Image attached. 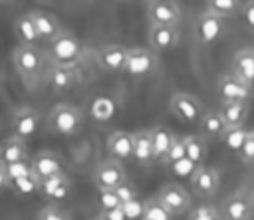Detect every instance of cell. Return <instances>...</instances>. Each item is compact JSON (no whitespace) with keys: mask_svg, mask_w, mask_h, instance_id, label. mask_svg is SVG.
Wrapping results in <instances>:
<instances>
[{"mask_svg":"<svg viewBox=\"0 0 254 220\" xmlns=\"http://www.w3.org/2000/svg\"><path fill=\"white\" fill-rule=\"evenodd\" d=\"M240 10H242V0H206V12L216 14L224 20L240 14Z\"/></svg>","mask_w":254,"mask_h":220,"instance_id":"obj_29","label":"cell"},{"mask_svg":"<svg viewBox=\"0 0 254 220\" xmlns=\"http://www.w3.org/2000/svg\"><path fill=\"white\" fill-rule=\"evenodd\" d=\"M216 93H218V99H220L222 103H238V101L250 103L252 97H254L252 85L244 83V81H242L240 77H236L234 73H224V75L218 77Z\"/></svg>","mask_w":254,"mask_h":220,"instance_id":"obj_5","label":"cell"},{"mask_svg":"<svg viewBox=\"0 0 254 220\" xmlns=\"http://www.w3.org/2000/svg\"><path fill=\"white\" fill-rule=\"evenodd\" d=\"M6 188H10V182H8V176H6L4 166H2V163H0V192L6 190Z\"/></svg>","mask_w":254,"mask_h":220,"instance_id":"obj_45","label":"cell"},{"mask_svg":"<svg viewBox=\"0 0 254 220\" xmlns=\"http://www.w3.org/2000/svg\"><path fill=\"white\" fill-rule=\"evenodd\" d=\"M18 0H0V4L2 6H12V4H16Z\"/></svg>","mask_w":254,"mask_h":220,"instance_id":"obj_48","label":"cell"},{"mask_svg":"<svg viewBox=\"0 0 254 220\" xmlns=\"http://www.w3.org/2000/svg\"><path fill=\"white\" fill-rule=\"evenodd\" d=\"M183 141H185L187 159H190L194 165L202 166L206 161V155H208V147H206L204 137L202 135H187V137H183Z\"/></svg>","mask_w":254,"mask_h":220,"instance_id":"obj_27","label":"cell"},{"mask_svg":"<svg viewBox=\"0 0 254 220\" xmlns=\"http://www.w3.org/2000/svg\"><path fill=\"white\" fill-rule=\"evenodd\" d=\"M77 81V73L75 69H69V67H56L52 69L50 73V85L52 89L56 91H65V89H71V85H75Z\"/></svg>","mask_w":254,"mask_h":220,"instance_id":"obj_28","label":"cell"},{"mask_svg":"<svg viewBox=\"0 0 254 220\" xmlns=\"http://www.w3.org/2000/svg\"><path fill=\"white\" fill-rule=\"evenodd\" d=\"M4 166V172L8 176V182H14L18 178H26V176H32L34 174V168H32V161L26 159V161H18V163H10V165H2Z\"/></svg>","mask_w":254,"mask_h":220,"instance_id":"obj_30","label":"cell"},{"mask_svg":"<svg viewBox=\"0 0 254 220\" xmlns=\"http://www.w3.org/2000/svg\"><path fill=\"white\" fill-rule=\"evenodd\" d=\"M252 50H254V46H252Z\"/></svg>","mask_w":254,"mask_h":220,"instance_id":"obj_51","label":"cell"},{"mask_svg":"<svg viewBox=\"0 0 254 220\" xmlns=\"http://www.w3.org/2000/svg\"><path fill=\"white\" fill-rule=\"evenodd\" d=\"M38 220H69V218H67V214L62 208H58V206L52 204V206H46V208L40 210Z\"/></svg>","mask_w":254,"mask_h":220,"instance_id":"obj_40","label":"cell"},{"mask_svg":"<svg viewBox=\"0 0 254 220\" xmlns=\"http://www.w3.org/2000/svg\"><path fill=\"white\" fill-rule=\"evenodd\" d=\"M189 220H220V212L212 204H202L190 212Z\"/></svg>","mask_w":254,"mask_h":220,"instance_id":"obj_37","label":"cell"},{"mask_svg":"<svg viewBox=\"0 0 254 220\" xmlns=\"http://www.w3.org/2000/svg\"><path fill=\"white\" fill-rule=\"evenodd\" d=\"M244 163H254V131H248L246 141L242 145V151L238 153Z\"/></svg>","mask_w":254,"mask_h":220,"instance_id":"obj_41","label":"cell"},{"mask_svg":"<svg viewBox=\"0 0 254 220\" xmlns=\"http://www.w3.org/2000/svg\"><path fill=\"white\" fill-rule=\"evenodd\" d=\"M32 168H34V174L38 180H46L50 176L64 172V161L54 151H40L32 159Z\"/></svg>","mask_w":254,"mask_h":220,"instance_id":"obj_13","label":"cell"},{"mask_svg":"<svg viewBox=\"0 0 254 220\" xmlns=\"http://www.w3.org/2000/svg\"><path fill=\"white\" fill-rule=\"evenodd\" d=\"M155 198H157L173 216H181V214H185V212L190 208V194H189V190H187L185 186H181V184H175V182L165 184V186L157 192Z\"/></svg>","mask_w":254,"mask_h":220,"instance_id":"obj_9","label":"cell"},{"mask_svg":"<svg viewBox=\"0 0 254 220\" xmlns=\"http://www.w3.org/2000/svg\"><path fill=\"white\" fill-rule=\"evenodd\" d=\"M169 109L177 119H181L185 123H198L200 117L204 115L200 99H196L190 93H183V91L173 93V97L169 101Z\"/></svg>","mask_w":254,"mask_h":220,"instance_id":"obj_7","label":"cell"},{"mask_svg":"<svg viewBox=\"0 0 254 220\" xmlns=\"http://www.w3.org/2000/svg\"><path fill=\"white\" fill-rule=\"evenodd\" d=\"M127 55H129L127 48H123L119 44H107L97 52V63L103 71H109V73L125 71Z\"/></svg>","mask_w":254,"mask_h":220,"instance_id":"obj_11","label":"cell"},{"mask_svg":"<svg viewBox=\"0 0 254 220\" xmlns=\"http://www.w3.org/2000/svg\"><path fill=\"white\" fill-rule=\"evenodd\" d=\"M83 125V115L75 105L58 103L48 113V129L62 137H73Z\"/></svg>","mask_w":254,"mask_h":220,"instance_id":"obj_2","label":"cell"},{"mask_svg":"<svg viewBox=\"0 0 254 220\" xmlns=\"http://www.w3.org/2000/svg\"><path fill=\"white\" fill-rule=\"evenodd\" d=\"M12 63L18 75L28 81L42 73L44 55L38 50V46H16L12 52Z\"/></svg>","mask_w":254,"mask_h":220,"instance_id":"obj_3","label":"cell"},{"mask_svg":"<svg viewBox=\"0 0 254 220\" xmlns=\"http://www.w3.org/2000/svg\"><path fill=\"white\" fill-rule=\"evenodd\" d=\"M123 182H127V174H125L123 165L115 159L99 163L93 170V184L99 192L101 190H115Z\"/></svg>","mask_w":254,"mask_h":220,"instance_id":"obj_6","label":"cell"},{"mask_svg":"<svg viewBox=\"0 0 254 220\" xmlns=\"http://www.w3.org/2000/svg\"><path fill=\"white\" fill-rule=\"evenodd\" d=\"M40 194L52 198V200H64L69 194V178L65 172L50 176L46 180H40Z\"/></svg>","mask_w":254,"mask_h":220,"instance_id":"obj_24","label":"cell"},{"mask_svg":"<svg viewBox=\"0 0 254 220\" xmlns=\"http://www.w3.org/2000/svg\"><path fill=\"white\" fill-rule=\"evenodd\" d=\"M157 67H159V57H157V52H153L151 48L129 50L127 63H125V73L129 77H135V79L149 77L157 71Z\"/></svg>","mask_w":254,"mask_h":220,"instance_id":"obj_4","label":"cell"},{"mask_svg":"<svg viewBox=\"0 0 254 220\" xmlns=\"http://www.w3.org/2000/svg\"><path fill=\"white\" fill-rule=\"evenodd\" d=\"M117 206H121V202H119L115 190H101L99 192V208H101V212L113 210Z\"/></svg>","mask_w":254,"mask_h":220,"instance_id":"obj_39","label":"cell"},{"mask_svg":"<svg viewBox=\"0 0 254 220\" xmlns=\"http://www.w3.org/2000/svg\"><path fill=\"white\" fill-rule=\"evenodd\" d=\"M48 54H50V59L56 67L75 69L79 65V61L83 59V46L75 34L64 30L58 38H54L50 42Z\"/></svg>","mask_w":254,"mask_h":220,"instance_id":"obj_1","label":"cell"},{"mask_svg":"<svg viewBox=\"0 0 254 220\" xmlns=\"http://www.w3.org/2000/svg\"><path fill=\"white\" fill-rule=\"evenodd\" d=\"M190 184H192V190H194L198 196L208 198V196L216 194V190H218L220 172H218V168H214V166L202 165V166H198V168L194 170V174H192V178H190Z\"/></svg>","mask_w":254,"mask_h":220,"instance_id":"obj_14","label":"cell"},{"mask_svg":"<svg viewBox=\"0 0 254 220\" xmlns=\"http://www.w3.org/2000/svg\"><path fill=\"white\" fill-rule=\"evenodd\" d=\"M28 159V147L26 141L18 139V137H8L0 143V163L2 165H10V163H18V161H26Z\"/></svg>","mask_w":254,"mask_h":220,"instance_id":"obj_21","label":"cell"},{"mask_svg":"<svg viewBox=\"0 0 254 220\" xmlns=\"http://www.w3.org/2000/svg\"><path fill=\"white\" fill-rule=\"evenodd\" d=\"M224 34V18L210 14V12H202L196 22H194V40L200 46H212L220 40V36Z\"/></svg>","mask_w":254,"mask_h":220,"instance_id":"obj_8","label":"cell"},{"mask_svg":"<svg viewBox=\"0 0 254 220\" xmlns=\"http://www.w3.org/2000/svg\"><path fill=\"white\" fill-rule=\"evenodd\" d=\"M222 216H224V220H250V216H252V202L246 196H240V194L230 196L224 202Z\"/></svg>","mask_w":254,"mask_h":220,"instance_id":"obj_25","label":"cell"},{"mask_svg":"<svg viewBox=\"0 0 254 220\" xmlns=\"http://www.w3.org/2000/svg\"><path fill=\"white\" fill-rule=\"evenodd\" d=\"M107 151L115 161L133 159V133L129 131H113L107 139Z\"/></svg>","mask_w":254,"mask_h":220,"instance_id":"obj_17","label":"cell"},{"mask_svg":"<svg viewBox=\"0 0 254 220\" xmlns=\"http://www.w3.org/2000/svg\"><path fill=\"white\" fill-rule=\"evenodd\" d=\"M149 46L153 52H171L179 46V28L175 26H153L149 24Z\"/></svg>","mask_w":254,"mask_h":220,"instance_id":"obj_12","label":"cell"},{"mask_svg":"<svg viewBox=\"0 0 254 220\" xmlns=\"http://www.w3.org/2000/svg\"><path fill=\"white\" fill-rule=\"evenodd\" d=\"M232 73L254 87V50L242 48L232 57Z\"/></svg>","mask_w":254,"mask_h":220,"instance_id":"obj_18","label":"cell"},{"mask_svg":"<svg viewBox=\"0 0 254 220\" xmlns=\"http://www.w3.org/2000/svg\"><path fill=\"white\" fill-rule=\"evenodd\" d=\"M107 220H127V216H125V212H123V208L121 206H117V208H113V210H107V212H101Z\"/></svg>","mask_w":254,"mask_h":220,"instance_id":"obj_44","label":"cell"},{"mask_svg":"<svg viewBox=\"0 0 254 220\" xmlns=\"http://www.w3.org/2000/svg\"><path fill=\"white\" fill-rule=\"evenodd\" d=\"M163 2H177V0H147V4H163Z\"/></svg>","mask_w":254,"mask_h":220,"instance_id":"obj_47","label":"cell"},{"mask_svg":"<svg viewBox=\"0 0 254 220\" xmlns=\"http://www.w3.org/2000/svg\"><path fill=\"white\" fill-rule=\"evenodd\" d=\"M93 220H107V218H105V216H103V214H101V212H99V214H97V216H95V218H93Z\"/></svg>","mask_w":254,"mask_h":220,"instance_id":"obj_49","label":"cell"},{"mask_svg":"<svg viewBox=\"0 0 254 220\" xmlns=\"http://www.w3.org/2000/svg\"><path fill=\"white\" fill-rule=\"evenodd\" d=\"M185 157H187V153H185V141H183V137H177V139L173 141V145H171L169 153L165 155L163 165L171 166L173 163H177V161H181V159H185Z\"/></svg>","mask_w":254,"mask_h":220,"instance_id":"obj_36","label":"cell"},{"mask_svg":"<svg viewBox=\"0 0 254 220\" xmlns=\"http://www.w3.org/2000/svg\"><path fill=\"white\" fill-rule=\"evenodd\" d=\"M171 172L175 174V176H179V178H192V174H194V170L198 168V165H194L190 159H181V161H177V163H173L171 166Z\"/></svg>","mask_w":254,"mask_h":220,"instance_id":"obj_35","label":"cell"},{"mask_svg":"<svg viewBox=\"0 0 254 220\" xmlns=\"http://www.w3.org/2000/svg\"><path fill=\"white\" fill-rule=\"evenodd\" d=\"M133 159L141 166L155 163L153 147H151V131H135L133 133Z\"/></svg>","mask_w":254,"mask_h":220,"instance_id":"obj_26","label":"cell"},{"mask_svg":"<svg viewBox=\"0 0 254 220\" xmlns=\"http://www.w3.org/2000/svg\"><path fill=\"white\" fill-rule=\"evenodd\" d=\"M115 194H117V198H119L121 204L131 202V200H137V190H135L129 182H123L121 186H117V188H115Z\"/></svg>","mask_w":254,"mask_h":220,"instance_id":"obj_42","label":"cell"},{"mask_svg":"<svg viewBox=\"0 0 254 220\" xmlns=\"http://www.w3.org/2000/svg\"><path fill=\"white\" fill-rule=\"evenodd\" d=\"M175 216L157 200H145V212H143V220H173Z\"/></svg>","mask_w":254,"mask_h":220,"instance_id":"obj_34","label":"cell"},{"mask_svg":"<svg viewBox=\"0 0 254 220\" xmlns=\"http://www.w3.org/2000/svg\"><path fill=\"white\" fill-rule=\"evenodd\" d=\"M127 220H143V212H145V202L143 200H131V202H125L121 204Z\"/></svg>","mask_w":254,"mask_h":220,"instance_id":"obj_38","label":"cell"},{"mask_svg":"<svg viewBox=\"0 0 254 220\" xmlns=\"http://www.w3.org/2000/svg\"><path fill=\"white\" fill-rule=\"evenodd\" d=\"M246 135H248V131L244 127H234V129H226V133L222 135L220 141L224 143L226 149H230L234 153H240L242 151V145L246 141Z\"/></svg>","mask_w":254,"mask_h":220,"instance_id":"obj_32","label":"cell"},{"mask_svg":"<svg viewBox=\"0 0 254 220\" xmlns=\"http://www.w3.org/2000/svg\"><path fill=\"white\" fill-rule=\"evenodd\" d=\"M30 16L36 24V30H38V36H40L42 42L50 44L54 38H58L64 32L60 20L48 10H30Z\"/></svg>","mask_w":254,"mask_h":220,"instance_id":"obj_16","label":"cell"},{"mask_svg":"<svg viewBox=\"0 0 254 220\" xmlns=\"http://www.w3.org/2000/svg\"><path fill=\"white\" fill-rule=\"evenodd\" d=\"M240 14H242V20H244V24L254 32V0H248L246 4H242V10H240Z\"/></svg>","mask_w":254,"mask_h":220,"instance_id":"obj_43","label":"cell"},{"mask_svg":"<svg viewBox=\"0 0 254 220\" xmlns=\"http://www.w3.org/2000/svg\"><path fill=\"white\" fill-rule=\"evenodd\" d=\"M147 20L153 26H175L177 28L183 20V14L177 2L147 4Z\"/></svg>","mask_w":254,"mask_h":220,"instance_id":"obj_10","label":"cell"},{"mask_svg":"<svg viewBox=\"0 0 254 220\" xmlns=\"http://www.w3.org/2000/svg\"><path fill=\"white\" fill-rule=\"evenodd\" d=\"M14 36L18 40V46H38L40 36H38V30H36V24L30 16V12H24L20 14L16 20H14Z\"/></svg>","mask_w":254,"mask_h":220,"instance_id":"obj_19","label":"cell"},{"mask_svg":"<svg viewBox=\"0 0 254 220\" xmlns=\"http://www.w3.org/2000/svg\"><path fill=\"white\" fill-rule=\"evenodd\" d=\"M113 113H115V103L109 97H105V95L97 97L91 103V115L97 121H109L113 117Z\"/></svg>","mask_w":254,"mask_h":220,"instance_id":"obj_31","label":"cell"},{"mask_svg":"<svg viewBox=\"0 0 254 220\" xmlns=\"http://www.w3.org/2000/svg\"><path fill=\"white\" fill-rule=\"evenodd\" d=\"M177 139V135L173 131H169L167 127H153L151 129V147H153V159L155 163H163L165 155L169 153L173 141Z\"/></svg>","mask_w":254,"mask_h":220,"instance_id":"obj_23","label":"cell"},{"mask_svg":"<svg viewBox=\"0 0 254 220\" xmlns=\"http://www.w3.org/2000/svg\"><path fill=\"white\" fill-rule=\"evenodd\" d=\"M10 190L18 196H32V194L40 192V180L36 178V174L26 176V178H18V180L10 182Z\"/></svg>","mask_w":254,"mask_h":220,"instance_id":"obj_33","label":"cell"},{"mask_svg":"<svg viewBox=\"0 0 254 220\" xmlns=\"http://www.w3.org/2000/svg\"><path fill=\"white\" fill-rule=\"evenodd\" d=\"M40 4H46V6H54V4H58L60 0H38Z\"/></svg>","mask_w":254,"mask_h":220,"instance_id":"obj_46","label":"cell"},{"mask_svg":"<svg viewBox=\"0 0 254 220\" xmlns=\"http://www.w3.org/2000/svg\"><path fill=\"white\" fill-rule=\"evenodd\" d=\"M121 2H129V0H121Z\"/></svg>","mask_w":254,"mask_h":220,"instance_id":"obj_50","label":"cell"},{"mask_svg":"<svg viewBox=\"0 0 254 220\" xmlns=\"http://www.w3.org/2000/svg\"><path fill=\"white\" fill-rule=\"evenodd\" d=\"M198 129H200V135L202 137L222 139V135L226 133L228 127H226L222 115L218 113V109H212V111H204V115L198 121Z\"/></svg>","mask_w":254,"mask_h":220,"instance_id":"obj_22","label":"cell"},{"mask_svg":"<svg viewBox=\"0 0 254 220\" xmlns=\"http://www.w3.org/2000/svg\"><path fill=\"white\" fill-rule=\"evenodd\" d=\"M38 127H40V115L32 107H22L12 117V133L22 141H28L30 137H34Z\"/></svg>","mask_w":254,"mask_h":220,"instance_id":"obj_15","label":"cell"},{"mask_svg":"<svg viewBox=\"0 0 254 220\" xmlns=\"http://www.w3.org/2000/svg\"><path fill=\"white\" fill-rule=\"evenodd\" d=\"M218 113L222 115L224 123L228 129H234V127H244L246 119H248V113H250V103H244V101H238V103H222L218 107Z\"/></svg>","mask_w":254,"mask_h":220,"instance_id":"obj_20","label":"cell"}]
</instances>
